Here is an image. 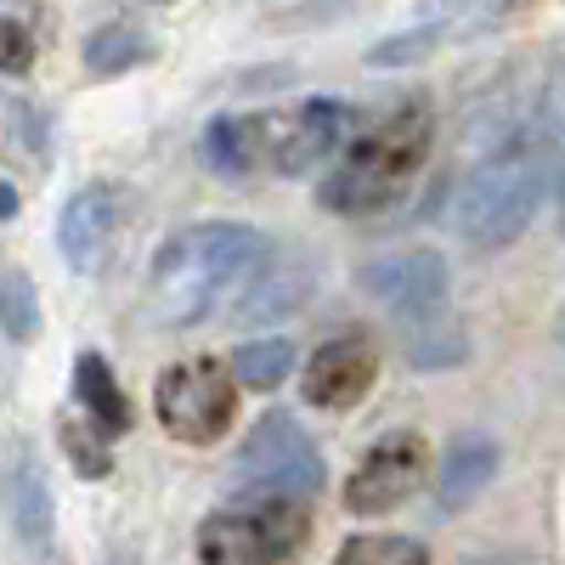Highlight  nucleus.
Wrapping results in <instances>:
<instances>
[{
  "label": "nucleus",
  "mask_w": 565,
  "mask_h": 565,
  "mask_svg": "<svg viewBox=\"0 0 565 565\" xmlns=\"http://www.w3.org/2000/svg\"><path fill=\"white\" fill-rule=\"evenodd\" d=\"M271 238L244 221H199L164 238L148 271V311L164 328H193L210 311L232 306L244 282L266 266Z\"/></svg>",
  "instance_id": "nucleus-1"
},
{
  "label": "nucleus",
  "mask_w": 565,
  "mask_h": 565,
  "mask_svg": "<svg viewBox=\"0 0 565 565\" xmlns=\"http://www.w3.org/2000/svg\"><path fill=\"white\" fill-rule=\"evenodd\" d=\"M430 141H436V114L424 103H402L396 114L345 141L340 164L317 186V204L334 215H373L396 204L430 159Z\"/></svg>",
  "instance_id": "nucleus-2"
},
{
  "label": "nucleus",
  "mask_w": 565,
  "mask_h": 565,
  "mask_svg": "<svg viewBox=\"0 0 565 565\" xmlns=\"http://www.w3.org/2000/svg\"><path fill=\"white\" fill-rule=\"evenodd\" d=\"M548 186V164H543V136L521 130L503 148H492L476 170L458 181L452 193V226L463 232L476 249H503L532 226L537 204Z\"/></svg>",
  "instance_id": "nucleus-3"
},
{
  "label": "nucleus",
  "mask_w": 565,
  "mask_h": 565,
  "mask_svg": "<svg viewBox=\"0 0 565 565\" xmlns=\"http://www.w3.org/2000/svg\"><path fill=\"white\" fill-rule=\"evenodd\" d=\"M311 521L300 498H260L249 492L244 509H221L199 526L204 565H289L306 543Z\"/></svg>",
  "instance_id": "nucleus-4"
},
{
  "label": "nucleus",
  "mask_w": 565,
  "mask_h": 565,
  "mask_svg": "<svg viewBox=\"0 0 565 565\" xmlns=\"http://www.w3.org/2000/svg\"><path fill=\"white\" fill-rule=\"evenodd\" d=\"M238 487L244 492H260V498H317L322 492V452H317V441L300 430V418H289V413H266L255 430H249V441L238 447Z\"/></svg>",
  "instance_id": "nucleus-5"
},
{
  "label": "nucleus",
  "mask_w": 565,
  "mask_h": 565,
  "mask_svg": "<svg viewBox=\"0 0 565 565\" xmlns=\"http://www.w3.org/2000/svg\"><path fill=\"white\" fill-rule=\"evenodd\" d=\"M153 413L175 441H193L210 447L226 436L232 413H238V391H232V373L210 356L193 362H175L159 373V391H153Z\"/></svg>",
  "instance_id": "nucleus-6"
},
{
  "label": "nucleus",
  "mask_w": 565,
  "mask_h": 565,
  "mask_svg": "<svg viewBox=\"0 0 565 565\" xmlns=\"http://www.w3.org/2000/svg\"><path fill=\"white\" fill-rule=\"evenodd\" d=\"M521 7H526V0H418V23L391 34V40H380L367 52V63L373 68L424 63V57H436L441 45H452V40H476V34L503 29Z\"/></svg>",
  "instance_id": "nucleus-7"
},
{
  "label": "nucleus",
  "mask_w": 565,
  "mask_h": 565,
  "mask_svg": "<svg viewBox=\"0 0 565 565\" xmlns=\"http://www.w3.org/2000/svg\"><path fill=\"white\" fill-rule=\"evenodd\" d=\"M356 130L345 103H300V108H266V175H306L322 159H334Z\"/></svg>",
  "instance_id": "nucleus-8"
},
{
  "label": "nucleus",
  "mask_w": 565,
  "mask_h": 565,
  "mask_svg": "<svg viewBox=\"0 0 565 565\" xmlns=\"http://www.w3.org/2000/svg\"><path fill=\"white\" fill-rule=\"evenodd\" d=\"M362 289L380 300L385 311H396L402 322H430L447 306V260L436 249H402L362 266Z\"/></svg>",
  "instance_id": "nucleus-9"
},
{
  "label": "nucleus",
  "mask_w": 565,
  "mask_h": 565,
  "mask_svg": "<svg viewBox=\"0 0 565 565\" xmlns=\"http://www.w3.org/2000/svg\"><path fill=\"white\" fill-rule=\"evenodd\" d=\"M424 458L430 452H424V441L413 430L385 436L356 463V476L345 481V509L351 514H391V509H402L418 492V481H424Z\"/></svg>",
  "instance_id": "nucleus-10"
},
{
  "label": "nucleus",
  "mask_w": 565,
  "mask_h": 565,
  "mask_svg": "<svg viewBox=\"0 0 565 565\" xmlns=\"http://www.w3.org/2000/svg\"><path fill=\"white\" fill-rule=\"evenodd\" d=\"M373 373H380V362H373V345L356 340V334H345V340L317 345V356H311L306 373H300V391H306L311 407L345 413V407H356V402L367 396Z\"/></svg>",
  "instance_id": "nucleus-11"
},
{
  "label": "nucleus",
  "mask_w": 565,
  "mask_h": 565,
  "mask_svg": "<svg viewBox=\"0 0 565 565\" xmlns=\"http://www.w3.org/2000/svg\"><path fill=\"white\" fill-rule=\"evenodd\" d=\"M57 244L68 255L74 271L97 277L108 260H114V244H119V204L108 186H85L63 204V221H57Z\"/></svg>",
  "instance_id": "nucleus-12"
},
{
  "label": "nucleus",
  "mask_w": 565,
  "mask_h": 565,
  "mask_svg": "<svg viewBox=\"0 0 565 565\" xmlns=\"http://www.w3.org/2000/svg\"><path fill=\"white\" fill-rule=\"evenodd\" d=\"M306 295H311V260L295 255V249H277V244H271L266 266L244 282V295L232 300V317H244V322H271V317H289Z\"/></svg>",
  "instance_id": "nucleus-13"
},
{
  "label": "nucleus",
  "mask_w": 565,
  "mask_h": 565,
  "mask_svg": "<svg viewBox=\"0 0 565 565\" xmlns=\"http://www.w3.org/2000/svg\"><path fill=\"white\" fill-rule=\"evenodd\" d=\"M204 164L226 181L266 175V114H221L204 125Z\"/></svg>",
  "instance_id": "nucleus-14"
},
{
  "label": "nucleus",
  "mask_w": 565,
  "mask_h": 565,
  "mask_svg": "<svg viewBox=\"0 0 565 565\" xmlns=\"http://www.w3.org/2000/svg\"><path fill=\"white\" fill-rule=\"evenodd\" d=\"M7 521L18 526L23 543H45L52 537V487H45L40 463L29 447H18L12 469H7Z\"/></svg>",
  "instance_id": "nucleus-15"
},
{
  "label": "nucleus",
  "mask_w": 565,
  "mask_h": 565,
  "mask_svg": "<svg viewBox=\"0 0 565 565\" xmlns=\"http://www.w3.org/2000/svg\"><path fill=\"white\" fill-rule=\"evenodd\" d=\"M492 476H498V447H492L487 436H458V441L447 447V458H441V476H436L441 509H463Z\"/></svg>",
  "instance_id": "nucleus-16"
},
{
  "label": "nucleus",
  "mask_w": 565,
  "mask_h": 565,
  "mask_svg": "<svg viewBox=\"0 0 565 565\" xmlns=\"http://www.w3.org/2000/svg\"><path fill=\"white\" fill-rule=\"evenodd\" d=\"M74 396H79V407L90 413V424H97L103 436L130 430V402H125V391L114 385V367H108L97 351H85V356L74 362Z\"/></svg>",
  "instance_id": "nucleus-17"
},
{
  "label": "nucleus",
  "mask_w": 565,
  "mask_h": 565,
  "mask_svg": "<svg viewBox=\"0 0 565 565\" xmlns=\"http://www.w3.org/2000/svg\"><path fill=\"white\" fill-rule=\"evenodd\" d=\"M148 57H153L148 34L130 29V23H108V29H97V34L85 40V68L97 74V79H114V74L148 63Z\"/></svg>",
  "instance_id": "nucleus-18"
},
{
  "label": "nucleus",
  "mask_w": 565,
  "mask_h": 565,
  "mask_svg": "<svg viewBox=\"0 0 565 565\" xmlns=\"http://www.w3.org/2000/svg\"><path fill=\"white\" fill-rule=\"evenodd\" d=\"M289 367H295V345L282 340V334L232 351V380L249 385V391H277L282 380H289Z\"/></svg>",
  "instance_id": "nucleus-19"
},
{
  "label": "nucleus",
  "mask_w": 565,
  "mask_h": 565,
  "mask_svg": "<svg viewBox=\"0 0 565 565\" xmlns=\"http://www.w3.org/2000/svg\"><path fill=\"white\" fill-rule=\"evenodd\" d=\"M0 334L7 340L40 334V300H34V282L23 271H7V282H0Z\"/></svg>",
  "instance_id": "nucleus-20"
},
{
  "label": "nucleus",
  "mask_w": 565,
  "mask_h": 565,
  "mask_svg": "<svg viewBox=\"0 0 565 565\" xmlns=\"http://www.w3.org/2000/svg\"><path fill=\"white\" fill-rule=\"evenodd\" d=\"M334 565H430L413 537H351Z\"/></svg>",
  "instance_id": "nucleus-21"
},
{
  "label": "nucleus",
  "mask_w": 565,
  "mask_h": 565,
  "mask_svg": "<svg viewBox=\"0 0 565 565\" xmlns=\"http://www.w3.org/2000/svg\"><path fill=\"white\" fill-rule=\"evenodd\" d=\"M34 68V40L18 18H0V74H29Z\"/></svg>",
  "instance_id": "nucleus-22"
},
{
  "label": "nucleus",
  "mask_w": 565,
  "mask_h": 565,
  "mask_svg": "<svg viewBox=\"0 0 565 565\" xmlns=\"http://www.w3.org/2000/svg\"><path fill=\"white\" fill-rule=\"evenodd\" d=\"M63 447L74 452V463H79V476H108V452L103 447H90L85 436H79V424H63Z\"/></svg>",
  "instance_id": "nucleus-23"
},
{
  "label": "nucleus",
  "mask_w": 565,
  "mask_h": 565,
  "mask_svg": "<svg viewBox=\"0 0 565 565\" xmlns=\"http://www.w3.org/2000/svg\"><path fill=\"white\" fill-rule=\"evenodd\" d=\"M548 108H554V130H559V221H565V63H559V79H554Z\"/></svg>",
  "instance_id": "nucleus-24"
},
{
  "label": "nucleus",
  "mask_w": 565,
  "mask_h": 565,
  "mask_svg": "<svg viewBox=\"0 0 565 565\" xmlns=\"http://www.w3.org/2000/svg\"><path fill=\"white\" fill-rule=\"evenodd\" d=\"M12 215H18V193H12L7 181H0V221H12Z\"/></svg>",
  "instance_id": "nucleus-25"
}]
</instances>
